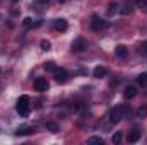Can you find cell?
I'll return each instance as SVG.
<instances>
[{
    "instance_id": "ba28073f",
    "label": "cell",
    "mask_w": 147,
    "mask_h": 145,
    "mask_svg": "<svg viewBox=\"0 0 147 145\" xmlns=\"http://www.w3.org/2000/svg\"><path fill=\"white\" fill-rule=\"evenodd\" d=\"M67 26H69V24H67L65 19H55V21H53V29H55V31H65Z\"/></svg>"
},
{
    "instance_id": "44dd1931",
    "label": "cell",
    "mask_w": 147,
    "mask_h": 145,
    "mask_svg": "<svg viewBox=\"0 0 147 145\" xmlns=\"http://www.w3.org/2000/svg\"><path fill=\"white\" fill-rule=\"evenodd\" d=\"M130 12H132V9H130V5L127 3V5L123 7V10H121V14H125V15H127V14H130Z\"/></svg>"
},
{
    "instance_id": "277c9868",
    "label": "cell",
    "mask_w": 147,
    "mask_h": 145,
    "mask_svg": "<svg viewBox=\"0 0 147 145\" xmlns=\"http://www.w3.org/2000/svg\"><path fill=\"white\" fill-rule=\"evenodd\" d=\"M105 28H106V22H105L99 15L94 14V15L91 17V29H92V31H101V29H105Z\"/></svg>"
},
{
    "instance_id": "7402d4cb",
    "label": "cell",
    "mask_w": 147,
    "mask_h": 145,
    "mask_svg": "<svg viewBox=\"0 0 147 145\" xmlns=\"http://www.w3.org/2000/svg\"><path fill=\"white\" fill-rule=\"evenodd\" d=\"M50 3V0H39L38 2V5H48Z\"/></svg>"
},
{
    "instance_id": "4fadbf2b",
    "label": "cell",
    "mask_w": 147,
    "mask_h": 145,
    "mask_svg": "<svg viewBox=\"0 0 147 145\" xmlns=\"http://www.w3.org/2000/svg\"><path fill=\"white\" fill-rule=\"evenodd\" d=\"M137 84H139L140 87H147V72L140 73V75L137 77Z\"/></svg>"
},
{
    "instance_id": "9c48e42d",
    "label": "cell",
    "mask_w": 147,
    "mask_h": 145,
    "mask_svg": "<svg viewBox=\"0 0 147 145\" xmlns=\"http://www.w3.org/2000/svg\"><path fill=\"white\" fill-rule=\"evenodd\" d=\"M123 96H125V99H132V97H135V96H137V87H135V85H128V87H125Z\"/></svg>"
},
{
    "instance_id": "52a82bcc",
    "label": "cell",
    "mask_w": 147,
    "mask_h": 145,
    "mask_svg": "<svg viewBox=\"0 0 147 145\" xmlns=\"http://www.w3.org/2000/svg\"><path fill=\"white\" fill-rule=\"evenodd\" d=\"M127 140H128L130 144H135V142H139V140H140V130H139V128H132V130L128 132V137H127Z\"/></svg>"
},
{
    "instance_id": "484cf974",
    "label": "cell",
    "mask_w": 147,
    "mask_h": 145,
    "mask_svg": "<svg viewBox=\"0 0 147 145\" xmlns=\"http://www.w3.org/2000/svg\"><path fill=\"white\" fill-rule=\"evenodd\" d=\"M146 53H147V50H146Z\"/></svg>"
},
{
    "instance_id": "603a6c76",
    "label": "cell",
    "mask_w": 147,
    "mask_h": 145,
    "mask_svg": "<svg viewBox=\"0 0 147 145\" xmlns=\"http://www.w3.org/2000/svg\"><path fill=\"white\" fill-rule=\"evenodd\" d=\"M24 26L29 28V26H31V19H24Z\"/></svg>"
},
{
    "instance_id": "3957f363",
    "label": "cell",
    "mask_w": 147,
    "mask_h": 145,
    "mask_svg": "<svg viewBox=\"0 0 147 145\" xmlns=\"http://www.w3.org/2000/svg\"><path fill=\"white\" fill-rule=\"evenodd\" d=\"M70 48H72V51H77V53H80V51H84V50H87V39L82 36L75 38L72 41V44H70Z\"/></svg>"
},
{
    "instance_id": "cb8c5ba5",
    "label": "cell",
    "mask_w": 147,
    "mask_h": 145,
    "mask_svg": "<svg viewBox=\"0 0 147 145\" xmlns=\"http://www.w3.org/2000/svg\"><path fill=\"white\" fill-rule=\"evenodd\" d=\"M135 2H137V3H142V2H144V0H135Z\"/></svg>"
},
{
    "instance_id": "d4e9b609",
    "label": "cell",
    "mask_w": 147,
    "mask_h": 145,
    "mask_svg": "<svg viewBox=\"0 0 147 145\" xmlns=\"http://www.w3.org/2000/svg\"><path fill=\"white\" fill-rule=\"evenodd\" d=\"M58 2H67V0H58Z\"/></svg>"
},
{
    "instance_id": "5bb4252c",
    "label": "cell",
    "mask_w": 147,
    "mask_h": 145,
    "mask_svg": "<svg viewBox=\"0 0 147 145\" xmlns=\"http://www.w3.org/2000/svg\"><path fill=\"white\" fill-rule=\"evenodd\" d=\"M43 68H45L46 72H55V70H57V65H55V62H46V63L43 65Z\"/></svg>"
},
{
    "instance_id": "30bf717a",
    "label": "cell",
    "mask_w": 147,
    "mask_h": 145,
    "mask_svg": "<svg viewBox=\"0 0 147 145\" xmlns=\"http://www.w3.org/2000/svg\"><path fill=\"white\" fill-rule=\"evenodd\" d=\"M34 126H31V125H24V126H19L17 128V135H29V133H34Z\"/></svg>"
},
{
    "instance_id": "8992f818",
    "label": "cell",
    "mask_w": 147,
    "mask_h": 145,
    "mask_svg": "<svg viewBox=\"0 0 147 145\" xmlns=\"http://www.w3.org/2000/svg\"><path fill=\"white\" fill-rule=\"evenodd\" d=\"M48 87H50V84H48V80L45 77H38L36 80H34V89H36L38 92H46Z\"/></svg>"
},
{
    "instance_id": "5b68a950",
    "label": "cell",
    "mask_w": 147,
    "mask_h": 145,
    "mask_svg": "<svg viewBox=\"0 0 147 145\" xmlns=\"http://www.w3.org/2000/svg\"><path fill=\"white\" fill-rule=\"evenodd\" d=\"M53 77H55V80L58 82V84H65L67 80H69V73L65 68H58L57 67V70L53 72Z\"/></svg>"
},
{
    "instance_id": "7c38bea8",
    "label": "cell",
    "mask_w": 147,
    "mask_h": 145,
    "mask_svg": "<svg viewBox=\"0 0 147 145\" xmlns=\"http://www.w3.org/2000/svg\"><path fill=\"white\" fill-rule=\"evenodd\" d=\"M106 73H108V70H106L105 67H101V65H99V67H96V68H94L92 75H94L96 79H103V77H106Z\"/></svg>"
},
{
    "instance_id": "ffe728a7",
    "label": "cell",
    "mask_w": 147,
    "mask_h": 145,
    "mask_svg": "<svg viewBox=\"0 0 147 145\" xmlns=\"http://www.w3.org/2000/svg\"><path fill=\"white\" fill-rule=\"evenodd\" d=\"M41 48H43L45 51H48V50L51 48V44H50V41H41Z\"/></svg>"
},
{
    "instance_id": "6da1fadb",
    "label": "cell",
    "mask_w": 147,
    "mask_h": 145,
    "mask_svg": "<svg viewBox=\"0 0 147 145\" xmlns=\"http://www.w3.org/2000/svg\"><path fill=\"white\" fill-rule=\"evenodd\" d=\"M130 113H132L130 104H121V106L111 108L110 113H108V121H110L111 125H116V123H120L123 118H127Z\"/></svg>"
},
{
    "instance_id": "e0dca14e",
    "label": "cell",
    "mask_w": 147,
    "mask_h": 145,
    "mask_svg": "<svg viewBox=\"0 0 147 145\" xmlns=\"http://www.w3.org/2000/svg\"><path fill=\"white\" fill-rule=\"evenodd\" d=\"M137 116H139V118H146L147 116V106H140V108L137 109Z\"/></svg>"
},
{
    "instance_id": "9a60e30c",
    "label": "cell",
    "mask_w": 147,
    "mask_h": 145,
    "mask_svg": "<svg viewBox=\"0 0 147 145\" xmlns=\"http://www.w3.org/2000/svg\"><path fill=\"white\" fill-rule=\"evenodd\" d=\"M121 138H123V135H121V132H116L113 137H111V142L115 145H118V144H121Z\"/></svg>"
},
{
    "instance_id": "d6986e66",
    "label": "cell",
    "mask_w": 147,
    "mask_h": 145,
    "mask_svg": "<svg viewBox=\"0 0 147 145\" xmlns=\"http://www.w3.org/2000/svg\"><path fill=\"white\" fill-rule=\"evenodd\" d=\"M46 128H48L50 132H53V133H57V132H58V125H57V123H51V121H50V123H46Z\"/></svg>"
},
{
    "instance_id": "8fae6325",
    "label": "cell",
    "mask_w": 147,
    "mask_h": 145,
    "mask_svg": "<svg viewBox=\"0 0 147 145\" xmlns=\"http://www.w3.org/2000/svg\"><path fill=\"white\" fill-rule=\"evenodd\" d=\"M115 53H116V56L118 58H127L128 56V50H127V46H123V44H120V46H116V50H115Z\"/></svg>"
},
{
    "instance_id": "7a4b0ae2",
    "label": "cell",
    "mask_w": 147,
    "mask_h": 145,
    "mask_svg": "<svg viewBox=\"0 0 147 145\" xmlns=\"http://www.w3.org/2000/svg\"><path fill=\"white\" fill-rule=\"evenodd\" d=\"M29 109H31V104H29V97L28 96H21L16 103V111L21 114V116H28L29 114Z\"/></svg>"
},
{
    "instance_id": "ac0fdd59",
    "label": "cell",
    "mask_w": 147,
    "mask_h": 145,
    "mask_svg": "<svg viewBox=\"0 0 147 145\" xmlns=\"http://www.w3.org/2000/svg\"><path fill=\"white\" fill-rule=\"evenodd\" d=\"M87 144H98V145H103V138H99V137H91L89 140H87Z\"/></svg>"
},
{
    "instance_id": "2e32d148",
    "label": "cell",
    "mask_w": 147,
    "mask_h": 145,
    "mask_svg": "<svg viewBox=\"0 0 147 145\" xmlns=\"http://www.w3.org/2000/svg\"><path fill=\"white\" fill-rule=\"evenodd\" d=\"M115 12H118V3H116V2H111L110 5H108V14L113 15Z\"/></svg>"
}]
</instances>
